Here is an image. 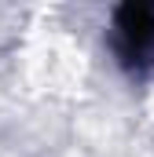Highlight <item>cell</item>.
Returning <instances> with one entry per match:
<instances>
[{"mask_svg": "<svg viewBox=\"0 0 154 157\" xmlns=\"http://www.w3.org/2000/svg\"><path fill=\"white\" fill-rule=\"evenodd\" d=\"M114 40L125 62H143L154 51V7L128 4L114 18Z\"/></svg>", "mask_w": 154, "mask_h": 157, "instance_id": "1", "label": "cell"}]
</instances>
